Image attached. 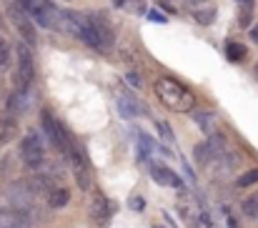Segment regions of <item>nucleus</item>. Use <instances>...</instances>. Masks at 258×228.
<instances>
[{
    "label": "nucleus",
    "mask_w": 258,
    "mask_h": 228,
    "mask_svg": "<svg viewBox=\"0 0 258 228\" xmlns=\"http://www.w3.org/2000/svg\"><path fill=\"white\" fill-rule=\"evenodd\" d=\"M156 98L173 113H190L196 108V93L190 88H185L183 83H178L175 78H158L153 83Z\"/></svg>",
    "instance_id": "obj_1"
},
{
    "label": "nucleus",
    "mask_w": 258,
    "mask_h": 228,
    "mask_svg": "<svg viewBox=\"0 0 258 228\" xmlns=\"http://www.w3.org/2000/svg\"><path fill=\"white\" fill-rule=\"evenodd\" d=\"M40 121H43V131H45L48 141L63 153L66 158H71L73 153L78 151V146L73 143V138H71V136H68V131L63 128V123H60L50 110H43V113H40Z\"/></svg>",
    "instance_id": "obj_2"
},
{
    "label": "nucleus",
    "mask_w": 258,
    "mask_h": 228,
    "mask_svg": "<svg viewBox=\"0 0 258 228\" xmlns=\"http://www.w3.org/2000/svg\"><path fill=\"white\" fill-rule=\"evenodd\" d=\"M226 153H228L226 138H223L221 133H213V136H208L201 146H196V163L206 168V165H211V163L221 160Z\"/></svg>",
    "instance_id": "obj_3"
},
{
    "label": "nucleus",
    "mask_w": 258,
    "mask_h": 228,
    "mask_svg": "<svg viewBox=\"0 0 258 228\" xmlns=\"http://www.w3.org/2000/svg\"><path fill=\"white\" fill-rule=\"evenodd\" d=\"M20 158H23V163H25L28 168H33V170L45 163L43 143H40V138H38L35 133H30V136L23 138V143H20Z\"/></svg>",
    "instance_id": "obj_4"
},
{
    "label": "nucleus",
    "mask_w": 258,
    "mask_h": 228,
    "mask_svg": "<svg viewBox=\"0 0 258 228\" xmlns=\"http://www.w3.org/2000/svg\"><path fill=\"white\" fill-rule=\"evenodd\" d=\"M90 20H93L95 35H98V40H100V53H110L113 45H115V30H113L110 20H108L103 13H93Z\"/></svg>",
    "instance_id": "obj_5"
},
{
    "label": "nucleus",
    "mask_w": 258,
    "mask_h": 228,
    "mask_svg": "<svg viewBox=\"0 0 258 228\" xmlns=\"http://www.w3.org/2000/svg\"><path fill=\"white\" fill-rule=\"evenodd\" d=\"M33 78H35L33 53H30V48L23 43V45H18V83H20V88H28V85L33 83Z\"/></svg>",
    "instance_id": "obj_6"
},
{
    "label": "nucleus",
    "mask_w": 258,
    "mask_h": 228,
    "mask_svg": "<svg viewBox=\"0 0 258 228\" xmlns=\"http://www.w3.org/2000/svg\"><path fill=\"white\" fill-rule=\"evenodd\" d=\"M8 15H10V20H13L15 30L20 33V38H23V40H28V43H33V40H35V28H33V23H30L33 18H30L20 5H15V3L10 5Z\"/></svg>",
    "instance_id": "obj_7"
},
{
    "label": "nucleus",
    "mask_w": 258,
    "mask_h": 228,
    "mask_svg": "<svg viewBox=\"0 0 258 228\" xmlns=\"http://www.w3.org/2000/svg\"><path fill=\"white\" fill-rule=\"evenodd\" d=\"M188 10L196 18V23H201V25H213L216 23V15H218L216 5L208 3V0H190Z\"/></svg>",
    "instance_id": "obj_8"
},
{
    "label": "nucleus",
    "mask_w": 258,
    "mask_h": 228,
    "mask_svg": "<svg viewBox=\"0 0 258 228\" xmlns=\"http://www.w3.org/2000/svg\"><path fill=\"white\" fill-rule=\"evenodd\" d=\"M151 178L158 183V186H166V188H180V176L168 168L166 163H151Z\"/></svg>",
    "instance_id": "obj_9"
},
{
    "label": "nucleus",
    "mask_w": 258,
    "mask_h": 228,
    "mask_svg": "<svg viewBox=\"0 0 258 228\" xmlns=\"http://www.w3.org/2000/svg\"><path fill=\"white\" fill-rule=\"evenodd\" d=\"M110 213H113L110 201H108L103 193H95V198H93V203H90V218L95 221V226H105L108 218H110Z\"/></svg>",
    "instance_id": "obj_10"
},
{
    "label": "nucleus",
    "mask_w": 258,
    "mask_h": 228,
    "mask_svg": "<svg viewBox=\"0 0 258 228\" xmlns=\"http://www.w3.org/2000/svg\"><path fill=\"white\" fill-rule=\"evenodd\" d=\"M118 10H125L131 15H148V5L146 0H110Z\"/></svg>",
    "instance_id": "obj_11"
},
{
    "label": "nucleus",
    "mask_w": 258,
    "mask_h": 228,
    "mask_svg": "<svg viewBox=\"0 0 258 228\" xmlns=\"http://www.w3.org/2000/svg\"><path fill=\"white\" fill-rule=\"evenodd\" d=\"M193 118H196V126H198L206 136H213V133H216V116H213L211 110H198Z\"/></svg>",
    "instance_id": "obj_12"
},
{
    "label": "nucleus",
    "mask_w": 258,
    "mask_h": 228,
    "mask_svg": "<svg viewBox=\"0 0 258 228\" xmlns=\"http://www.w3.org/2000/svg\"><path fill=\"white\" fill-rule=\"evenodd\" d=\"M118 110H120V116H125V118H136V116H141V105L131 98V95H118Z\"/></svg>",
    "instance_id": "obj_13"
},
{
    "label": "nucleus",
    "mask_w": 258,
    "mask_h": 228,
    "mask_svg": "<svg viewBox=\"0 0 258 228\" xmlns=\"http://www.w3.org/2000/svg\"><path fill=\"white\" fill-rule=\"evenodd\" d=\"M25 216L18 213V211H0V228H18L25 226Z\"/></svg>",
    "instance_id": "obj_14"
},
{
    "label": "nucleus",
    "mask_w": 258,
    "mask_h": 228,
    "mask_svg": "<svg viewBox=\"0 0 258 228\" xmlns=\"http://www.w3.org/2000/svg\"><path fill=\"white\" fill-rule=\"evenodd\" d=\"M68 201H71L68 188H53V191L48 193V206H50V208H66Z\"/></svg>",
    "instance_id": "obj_15"
},
{
    "label": "nucleus",
    "mask_w": 258,
    "mask_h": 228,
    "mask_svg": "<svg viewBox=\"0 0 258 228\" xmlns=\"http://www.w3.org/2000/svg\"><path fill=\"white\" fill-rule=\"evenodd\" d=\"M226 55L231 63H241V61H246V48L236 40H226Z\"/></svg>",
    "instance_id": "obj_16"
},
{
    "label": "nucleus",
    "mask_w": 258,
    "mask_h": 228,
    "mask_svg": "<svg viewBox=\"0 0 258 228\" xmlns=\"http://www.w3.org/2000/svg\"><path fill=\"white\" fill-rule=\"evenodd\" d=\"M15 133H18L15 121H13V118H0V146L8 143V141H13Z\"/></svg>",
    "instance_id": "obj_17"
},
{
    "label": "nucleus",
    "mask_w": 258,
    "mask_h": 228,
    "mask_svg": "<svg viewBox=\"0 0 258 228\" xmlns=\"http://www.w3.org/2000/svg\"><path fill=\"white\" fill-rule=\"evenodd\" d=\"M25 88H18L13 95H10V100H8V108H10V113H20V110H25Z\"/></svg>",
    "instance_id": "obj_18"
},
{
    "label": "nucleus",
    "mask_w": 258,
    "mask_h": 228,
    "mask_svg": "<svg viewBox=\"0 0 258 228\" xmlns=\"http://www.w3.org/2000/svg\"><path fill=\"white\" fill-rule=\"evenodd\" d=\"M120 58H123V63H131V66H138V63H141V53H138L131 43H125V45L120 48Z\"/></svg>",
    "instance_id": "obj_19"
},
{
    "label": "nucleus",
    "mask_w": 258,
    "mask_h": 228,
    "mask_svg": "<svg viewBox=\"0 0 258 228\" xmlns=\"http://www.w3.org/2000/svg\"><path fill=\"white\" fill-rule=\"evenodd\" d=\"M253 183H258V168H251V170H246L243 176L236 178V186H238V188H248V186H253Z\"/></svg>",
    "instance_id": "obj_20"
},
{
    "label": "nucleus",
    "mask_w": 258,
    "mask_h": 228,
    "mask_svg": "<svg viewBox=\"0 0 258 228\" xmlns=\"http://www.w3.org/2000/svg\"><path fill=\"white\" fill-rule=\"evenodd\" d=\"M243 213L251 216V218H258V193H253L251 198L243 201Z\"/></svg>",
    "instance_id": "obj_21"
},
{
    "label": "nucleus",
    "mask_w": 258,
    "mask_h": 228,
    "mask_svg": "<svg viewBox=\"0 0 258 228\" xmlns=\"http://www.w3.org/2000/svg\"><path fill=\"white\" fill-rule=\"evenodd\" d=\"M10 66V45L5 38H0V68H8Z\"/></svg>",
    "instance_id": "obj_22"
},
{
    "label": "nucleus",
    "mask_w": 258,
    "mask_h": 228,
    "mask_svg": "<svg viewBox=\"0 0 258 228\" xmlns=\"http://www.w3.org/2000/svg\"><path fill=\"white\" fill-rule=\"evenodd\" d=\"M158 131H161V136H163L166 143H173V131L166 126V123H158Z\"/></svg>",
    "instance_id": "obj_23"
},
{
    "label": "nucleus",
    "mask_w": 258,
    "mask_h": 228,
    "mask_svg": "<svg viewBox=\"0 0 258 228\" xmlns=\"http://www.w3.org/2000/svg\"><path fill=\"white\" fill-rule=\"evenodd\" d=\"M131 208H133V211H143V208H146V201H143L141 196H133V198H131Z\"/></svg>",
    "instance_id": "obj_24"
},
{
    "label": "nucleus",
    "mask_w": 258,
    "mask_h": 228,
    "mask_svg": "<svg viewBox=\"0 0 258 228\" xmlns=\"http://www.w3.org/2000/svg\"><path fill=\"white\" fill-rule=\"evenodd\" d=\"M148 18H151L153 23H166V15H161L158 10H148Z\"/></svg>",
    "instance_id": "obj_25"
},
{
    "label": "nucleus",
    "mask_w": 258,
    "mask_h": 228,
    "mask_svg": "<svg viewBox=\"0 0 258 228\" xmlns=\"http://www.w3.org/2000/svg\"><path fill=\"white\" fill-rule=\"evenodd\" d=\"M125 80H128L133 88H141V83H138V76H136V73H128V76H125Z\"/></svg>",
    "instance_id": "obj_26"
},
{
    "label": "nucleus",
    "mask_w": 258,
    "mask_h": 228,
    "mask_svg": "<svg viewBox=\"0 0 258 228\" xmlns=\"http://www.w3.org/2000/svg\"><path fill=\"white\" fill-rule=\"evenodd\" d=\"M251 40H253V43H258V23L251 28Z\"/></svg>",
    "instance_id": "obj_27"
},
{
    "label": "nucleus",
    "mask_w": 258,
    "mask_h": 228,
    "mask_svg": "<svg viewBox=\"0 0 258 228\" xmlns=\"http://www.w3.org/2000/svg\"><path fill=\"white\" fill-rule=\"evenodd\" d=\"M238 3H246V5H248V3H251V0H238Z\"/></svg>",
    "instance_id": "obj_28"
},
{
    "label": "nucleus",
    "mask_w": 258,
    "mask_h": 228,
    "mask_svg": "<svg viewBox=\"0 0 258 228\" xmlns=\"http://www.w3.org/2000/svg\"><path fill=\"white\" fill-rule=\"evenodd\" d=\"M18 228H28V223H25V226H18Z\"/></svg>",
    "instance_id": "obj_29"
},
{
    "label": "nucleus",
    "mask_w": 258,
    "mask_h": 228,
    "mask_svg": "<svg viewBox=\"0 0 258 228\" xmlns=\"http://www.w3.org/2000/svg\"><path fill=\"white\" fill-rule=\"evenodd\" d=\"M0 28H3V18H0Z\"/></svg>",
    "instance_id": "obj_30"
},
{
    "label": "nucleus",
    "mask_w": 258,
    "mask_h": 228,
    "mask_svg": "<svg viewBox=\"0 0 258 228\" xmlns=\"http://www.w3.org/2000/svg\"><path fill=\"white\" fill-rule=\"evenodd\" d=\"M153 228H163V226H153Z\"/></svg>",
    "instance_id": "obj_31"
}]
</instances>
